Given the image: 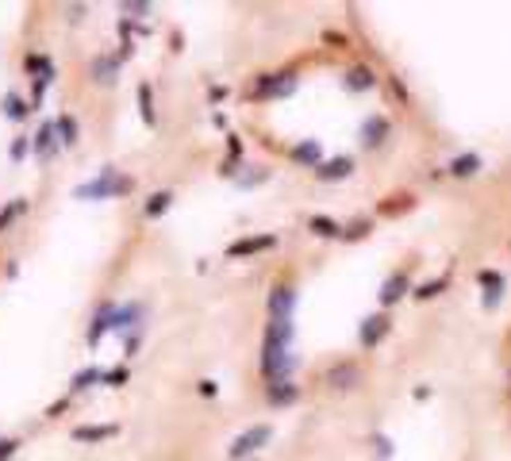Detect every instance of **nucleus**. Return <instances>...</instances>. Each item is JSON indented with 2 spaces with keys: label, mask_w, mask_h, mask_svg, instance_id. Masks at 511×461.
<instances>
[{
  "label": "nucleus",
  "mask_w": 511,
  "mask_h": 461,
  "mask_svg": "<svg viewBox=\"0 0 511 461\" xmlns=\"http://www.w3.org/2000/svg\"><path fill=\"white\" fill-rule=\"evenodd\" d=\"M312 230L319 235V239H342V227H338L335 219H327V215H315V219H312Z\"/></svg>",
  "instance_id": "obj_16"
},
{
  "label": "nucleus",
  "mask_w": 511,
  "mask_h": 461,
  "mask_svg": "<svg viewBox=\"0 0 511 461\" xmlns=\"http://www.w3.org/2000/svg\"><path fill=\"white\" fill-rule=\"evenodd\" d=\"M169 204H174V192H154V196L146 200V208H142V215H146V219H158Z\"/></svg>",
  "instance_id": "obj_13"
},
{
  "label": "nucleus",
  "mask_w": 511,
  "mask_h": 461,
  "mask_svg": "<svg viewBox=\"0 0 511 461\" xmlns=\"http://www.w3.org/2000/svg\"><path fill=\"white\" fill-rule=\"evenodd\" d=\"M369 227H373L369 219H354L346 230H342V239H365V235H369Z\"/></svg>",
  "instance_id": "obj_25"
},
{
  "label": "nucleus",
  "mask_w": 511,
  "mask_h": 461,
  "mask_svg": "<svg viewBox=\"0 0 511 461\" xmlns=\"http://www.w3.org/2000/svg\"><path fill=\"white\" fill-rule=\"evenodd\" d=\"M292 158H296V162H304V165H315V169H319V142H300V146L292 150Z\"/></svg>",
  "instance_id": "obj_18"
},
{
  "label": "nucleus",
  "mask_w": 511,
  "mask_h": 461,
  "mask_svg": "<svg viewBox=\"0 0 511 461\" xmlns=\"http://www.w3.org/2000/svg\"><path fill=\"white\" fill-rule=\"evenodd\" d=\"M408 285H412V280H408V273H404V269H396L392 277H388L385 285H380V304H396V300H400V296L408 292Z\"/></svg>",
  "instance_id": "obj_7"
},
{
  "label": "nucleus",
  "mask_w": 511,
  "mask_h": 461,
  "mask_svg": "<svg viewBox=\"0 0 511 461\" xmlns=\"http://www.w3.org/2000/svg\"><path fill=\"white\" fill-rule=\"evenodd\" d=\"M200 396H215V380H200Z\"/></svg>",
  "instance_id": "obj_29"
},
{
  "label": "nucleus",
  "mask_w": 511,
  "mask_h": 461,
  "mask_svg": "<svg viewBox=\"0 0 511 461\" xmlns=\"http://www.w3.org/2000/svg\"><path fill=\"white\" fill-rule=\"evenodd\" d=\"M8 115H24V104H19V100H16V97H12V100H8Z\"/></svg>",
  "instance_id": "obj_30"
},
{
  "label": "nucleus",
  "mask_w": 511,
  "mask_h": 461,
  "mask_svg": "<svg viewBox=\"0 0 511 461\" xmlns=\"http://www.w3.org/2000/svg\"><path fill=\"white\" fill-rule=\"evenodd\" d=\"M480 169V154H458L450 162V177H473Z\"/></svg>",
  "instance_id": "obj_11"
},
{
  "label": "nucleus",
  "mask_w": 511,
  "mask_h": 461,
  "mask_svg": "<svg viewBox=\"0 0 511 461\" xmlns=\"http://www.w3.org/2000/svg\"><path fill=\"white\" fill-rule=\"evenodd\" d=\"M350 169H354L350 158H330V162H319L315 177H319V181H342V177H350Z\"/></svg>",
  "instance_id": "obj_8"
},
{
  "label": "nucleus",
  "mask_w": 511,
  "mask_h": 461,
  "mask_svg": "<svg viewBox=\"0 0 511 461\" xmlns=\"http://www.w3.org/2000/svg\"><path fill=\"white\" fill-rule=\"evenodd\" d=\"M388 327H392V319L388 315H369V319L362 323V330H358V342H362V350H373V346L380 342V338L388 335Z\"/></svg>",
  "instance_id": "obj_5"
},
{
  "label": "nucleus",
  "mask_w": 511,
  "mask_h": 461,
  "mask_svg": "<svg viewBox=\"0 0 511 461\" xmlns=\"http://www.w3.org/2000/svg\"><path fill=\"white\" fill-rule=\"evenodd\" d=\"M273 242H277L273 235H254V239L231 242V250H227V254H231V258H246V254H258V250H269Z\"/></svg>",
  "instance_id": "obj_9"
},
{
  "label": "nucleus",
  "mask_w": 511,
  "mask_h": 461,
  "mask_svg": "<svg viewBox=\"0 0 511 461\" xmlns=\"http://www.w3.org/2000/svg\"><path fill=\"white\" fill-rule=\"evenodd\" d=\"M388 135V124L380 119V115H373V119H365V146H377L380 139Z\"/></svg>",
  "instance_id": "obj_17"
},
{
  "label": "nucleus",
  "mask_w": 511,
  "mask_h": 461,
  "mask_svg": "<svg viewBox=\"0 0 511 461\" xmlns=\"http://www.w3.org/2000/svg\"><path fill=\"white\" fill-rule=\"evenodd\" d=\"M480 280H485V304L488 308H496V300H500V292H503V277L500 273H492V269H480Z\"/></svg>",
  "instance_id": "obj_12"
},
{
  "label": "nucleus",
  "mask_w": 511,
  "mask_h": 461,
  "mask_svg": "<svg viewBox=\"0 0 511 461\" xmlns=\"http://www.w3.org/2000/svg\"><path fill=\"white\" fill-rule=\"evenodd\" d=\"M135 189V181L131 177H124V173H116V169H104L97 177V181H89V185H81L77 189V196H127V192Z\"/></svg>",
  "instance_id": "obj_1"
},
{
  "label": "nucleus",
  "mask_w": 511,
  "mask_h": 461,
  "mask_svg": "<svg viewBox=\"0 0 511 461\" xmlns=\"http://www.w3.org/2000/svg\"><path fill=\"white\" fill-rule=\"evenodd\" d=\"M362 377H365V373H362V365H358V362H335L327 373H323V380H327V385L335 388V392L358 388V385H362Z\"/></svg>",
  "instance_id": "obj_3"
},
{
  "label": "nucleus",
  "mask_w": 511,
  "mask_h": 461,
  "mask_svg": "<svg viewBox=\"0 0 511 461\" xmlns=\"http://www.w3.org/2000/svg\"><path fill=\"white\" fill-rule=\"evenodd\" d=\"M116 435V427L108 423V427H77V438L81 442H100V438H112Z\"/></svg>",
  "instance_id": "obj_20"
},
{
  "label": "nucleus",
  "mask_w": 511,
  "mask_h": 461,
  "mask_svg": "<svg viewBox=\"0 0 511 461\" xmlns=\"http://www.w3.org/2000/svg\"><path fill=\"white\" fill-rule=\"evenodd\" d=\"M412 208V196H392V200H380V215H400V212H408Z\"/></svg>",
  "instance_id": "obj_22"
},
{
  "label": "nucleus",
  "mask_w": 511,
  "mask_h": 461,
  "mask_svg": "<svg viewBox=\"0 0 511 461\" xmlns=\"http://www.w3.org/2000/svg\"><path fill=\"white\" fill-rule=\"evenodd\" d=\"M58 131H62V142H66V146H74V142H77V127H74L69 115H62V119H58Z\"/></svg>",
  "instance_id": "obj_26"
},
{
  "label": "nucleus",
  "mask_w": 511,
  "mask_h": 461,
  "mask_svg": "<svg viewBox=\"0 0 511 461\" xmlns=\"http://www.w3.org/2000/svg\"><path fill=\"white\" fill-rule=\"evenodd\" d=\"M112 312H116L112 304H104V308L97 312V319H92V330H89V342H100V335L112 327Z\"/></svg>",
  "instance_id": "obj_14"
},
{
  "label": "nucleus",
  "mask_w": 511,
  "mask_h": 461,
  "mask_svg": "<svg viewBox=\"0 0 511 461\" xmlns=\"http://www.w3.org/2000/svg\"><path fill=\"white\" fill-rule=\"evenodd\" d=\"M292 308H296V292L289 285H277L269 292V319H292Z\"/></svg>",
  "instance_id": "obj_6"
},
{
  "label": "nucleus",
  "mask_w": 511,
  "mask_h": 461,
  "mask_svg": "<svg viewBox=\"0 0 511 461\" xmlns=\"http://www.w3.org/2000/svg\"><path fill=\"white\" fill-rule=\"evenodd\" d=\"M296 396H300V388L289 385V380H277V385H269V403H289V400H296Z\"/></svg>",
  "instance_id": "obj_15"
},
{
  "label": "nucleus",
  "mask_w": 511,
  "mask_h": 461,
  "mask_svg": "<svg viewBox=\"0 0 511 461\" xmlns=\"http://www.w3.org/2000/svg\"><path fill=\"white\" fill-rule=\"evenodd\" d=\"M269 435H273V430L265 427V423H258V427L242 430V435L231 442V458H235V461H239V458H250L254 450H262V446L269 442Z\"/></svg>",
  "instance_id": "obj_4"
},
{
  "label": "nucleus",
  "mask_w": 511,
  "mask_h": 461,
  "mask_svg": "<svg viewBox=\"0 0 511 461\" xmlns=\"http://www.w3.org/2000/svg\"><path fill=\"white\" fill-rule=\"evenodd\" d=\"M12 450H16V442H0V461L8 458V453H12Z\"/></svg>",
  "instance_id": "obj_31"
},
{
  "label": "nucleus",
  "mask_w": 511,
  "mask_h": 461,
  "mask_svg": "<svg viewBox=\"0 0 511 461\" xmlns=\"http://www.w3.org/2000/svg\"><path fill=\"white\" fill-rule=\"evenodd\" d=\"M139 112H142V119H146V124H154V108H150V85L146 81L139 85Z\"/></svg>",
  "instance_id": "obj_23"
},
{
  "label": "nucleus",
  "mask_w": 511,
  "mask_h": 461,
  "mask_svg": "<svg viewBox=\"0 0 511 461\" xmlns=\"http://www.w3.org/2000/svg\"><path fill=\"white\" fill-rule=\"evenodd\" d=\"M97 81H116V62L112 58H97Z\"/></svg>",
  "instance_id": "obj_24"
},
{
  "label": "nucleus",
  "mask_w": 511,
  "mask_h": 461,
  "mask_svg": "<svg viewBox=\"0 0 511 461\" xmlns=\"http://www.w3.org/2000/svg\"><path fill=\"white\" fill-rule=\"evenodd\" d=\"M292 369V354L285 342H262V373L277 385V380H289Z\"/></svg>",
  "instance_id": "obj_2"
},
{
  "label": "nucleus",
  "mask_w": 511,
  "mask_h": 461,
  "mask_svg": "<svg viewBox=\"0 0 511 461\" xmlns=\"http://www.w3.org/2000/svg\"><path fill=\"white\" fill-rule=\"evenodd\" d=\"M108 385H119V380H127V369H116V373H108Z\"/></svg>",
  "instance_id": "obj_28"
},
{
  "label": "nucleus",
  "mask_w": 511,
  "mask_h": 461,
  "mask_svg": "<svg viewBox=\"0 0 511 461\" xmlns=\"http://www.w3.org/2000/svg\"><path fill=\"white\" fill-rule=\"evenodd\" d=\"M265 342H292V319H269L265 323Z\"/></svg>",
  "instance_id": "obj_10"
},
{
  "label": "nucleus",
  "mask_w": 511,
  "mask_h": 461,
  "mask_svg": "<svg viewBox=\"0 0 511 461\" xmlns=\"http://www.w3.org/2000/svg\"><path fill=\"white\" fill-rule=\"evenodd\" d=\"M97 377H100L97 369H85V373H77V377H74V388H85V385H92Z\"/></svg>",
  "instance_id": "obj_27"
},
{
  "label": "nucleus",
  "mask_w": 511,
  "mask_h": 461,
  "mask_svg": "<svg viewBox=\"0 0 511 461\" xmlns=\"http://www.w3.org/2000/svg\"><path fill=\"white\" fill-rule=\"evenodd\" d=\"M346 85H350V89H369V85H373V69L369 66H354L346 74Z\"/></svg>",
  "instance_id": "obj_19"
},
{
  "label": "nucleus",
  "mask_w": 511,
  "mask_h": 461,
  "mask_svg": "<svg viewBox=\"0 0 511 461\" xmlns=\"http://www.w3.org/2000/svg\"><path fill=\"white\" fill-rule=\"evenodd\" d=\"M450 285V277H438V280H427V285H419L415 288V300H435L438 292H442V288Z\"/></svg>",
  "instance_id": "obj_21"
}]
</instances>
